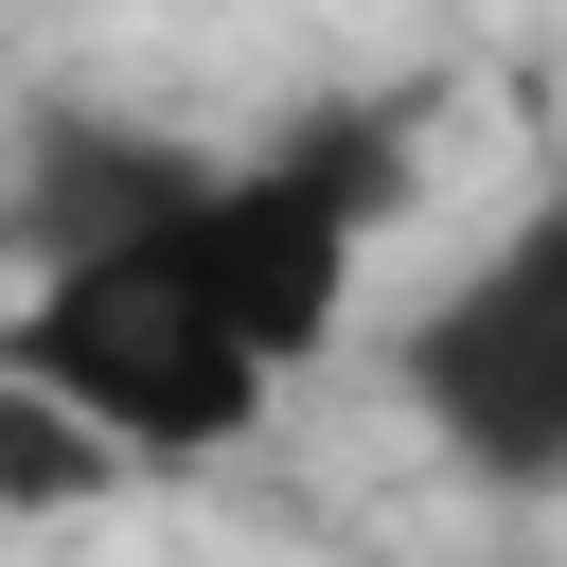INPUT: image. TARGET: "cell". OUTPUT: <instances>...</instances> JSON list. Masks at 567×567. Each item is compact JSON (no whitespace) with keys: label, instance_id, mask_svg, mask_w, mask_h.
Listing matches in <instances>:
<instances>
[{"label":"cell","instance_id":"277c9868","mask_svg":"<svg viewBox=\"0 0 567 567\" xmlns=\"http://www.w3.org/2000/svg\"><path fill=\"white\" fill-rule=\"evenodd\" d=\"M514 567H549V549H514Z\"/></svg>","mask_w":567,"mask_h":567},{"label":"cell","instance_id":"3957f363","mask_svg":"<svg viewBox=\"0 0 567 567\" xmlns=\"http://www.w3.org/2000/svg\"><path fill=\"white\" fill-rule=\"evenodd\" d=\"M106 496H124V461H106L53 390L0 372V549H18V532H71V514H106Z\"/></svg>","mask_w":567,"mask_h":567},{"label":"cell","instance_id":"6da1fadb","mask_svg":"<svg viewBox=\"0 0 567 567\" xmlns=\"http://www.w3.org/2000/svg\"><path fill=\"white\" fill-rule=\"evenodd\" d=\"M0 372L53 390L124 478H142V461H230V443L266 425V372H248L230 319L159 266V230H106V248L18 266V301H0Z\"/></svg>","mask_w":567,"mask_h":567},{"label":"cell","instance_id":"7a4b0ae2","mask_svg":"<svg viewBox=\"0 0 567 567\" xmlns=\"http://www.w3.org/2000/svg\"><path fill=\"white\" fill-rule=\"evenodd\" d=\"M408 408L478 496H549L567 478V213H514L425 319H408Z\"/></svg>","mask_w":567,"mask_h":567}]
</instances>
